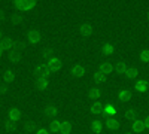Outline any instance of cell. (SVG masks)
I'll return each instance as SVG.
<instances>
[{"instance_id":"12","label":"cell","mask_w":149,"mask_h":134,"mask_svg":"<svg viewBox=\"0 0 149 134\" xmlns=\"http://www.w3.org/2000/svg\"><path fill=\"white\" fill-rule=\"evenodd\" d=\"M124 118L130 119V121H136L137 119V112H136L134 109H128V110H125V113H124Z\"/></svg>"},{"instance_id":"22","label":"cell","mask_w":149,"mask_h":134,"mask_svg":"<svg viewBox=\"0 0 149 134\" xmlns=\"http://www.w3.org/2000/svg\"><path fill=\"white\" fill-rule=\"evenodd\" d=\"M45 113H46L48 116H55V115H57V107H55V106H46Z\"/></svg>"},{"instance_id":"3","label":"cell","mask_w":149,"mask_h":134,"mask_svg":"<svg viewBox=\"0 0 149 134\" xmlns=\"http://www.w3.org/2000/svg\"><path fill=\"white\" fill-rule=\"evenodd\" d=\"M48 67H49V70L51 72H58L60 69H61V61L58 58H49V61H48Z\"/></svg>"},{"instance_id":"32","label":"cell","mask_w":149,"mask_h":134,"mask_svg":"<svg viewBox=\"0 0 149 134\" xmlns=\"http://www.w3.org/2000/svg\"><path fill=\"white\" fill-rule=\"evenodd\" d=\"M10 118H12V119L19 118V112H18V110H12V112H10Z\"/></svg>"},{"instance_id":"13","label":"cell","mask_w":149,"mask_h":134,"mask_svg":"<svg viewBox=\"0 0 149 134\" xmlns=\"http://www.w3.org/2000/svg\"><path fill=\"white\" fill-rule=\"evenodd\" d=\"M146 88H148V82H146V81H139L137 83L134 85V90L139 91V92H145Z\"/></svg>"},{"instance_id":"34","label":"cell","mask_w":149,"mask_h":134,"mask_svg":"<svg viewBox=\"0 0 149 134\" xmlns=\"http://www.w3.org/2000/svg\"><path fill=\"white\" fill-rule=\"evenodd\" d=\"M19 48H21V49H24V48H26V45H24V42H19Z\"/></svg>"},{"instance_id":"28","label":"cell","mask_w":149,"mask_h":134,"mask_svg":"<svg viewBox=\"0 0 149 134\" xmlns=\"http://www.w3.org/2000/svg\"><path fill=\"white\" fill-rule=\"evenodd\" d=\"M10 60H12V61H19V54L18 52L10 54Z\"/></svg>"},{"instance_id":"17","label":"cell","mask_w":149,"mask_h":134,"mask_svg":"<svg viewBox=\"0 0 149 134\" xmlns=\"http://www.w3.org/2000/svg\"><path fill=\"white\" fill-rule=\"evenodd\" d=\"M88 95H90V99L97 100V99H100V97H102V91L98 90V88H93V90H90Z\"/></svg>"},{"instance_id":"1","label":"cell","mask_w":149,"mask_h":134,"mask_svg":"<svg viewBox=\"0 0 149 134\" xmlns=\"http://www.w3.org/2000/svg\"><path fill=\"white\" fill-rule=\"evenodd\" d=\"M15 5L19 8V9H24V10H29L34 6V0H15Z\"/></svg>"},{"instance_id":"25","label":"cell","mask_w":149,"mask_h":134,"mask_svg":"<svg viewBox=\"0 0 149 134\" xmlns=\"http://www.w3.org/2000/svg\"><path fill=\"white\" fill-rule=\"evenodd\" d=\"M52 55H54V51L51 49V48H46V49L42 51V57L43 58H52Z\"/></svg>"},{"instance_id":"21","label":"cell","mask_w":149,"mask_h":134,"mask_svg":"<svg viewBox=\"0 0 149 134\" xmlns=\"http://www.w3.org/2000/svg\"><path fill=\"white\" fill-rule=\"evenodd\" d=\"M104 113L109 115V116L112 118V116L116 113V109L113 107V104H106V106H104Z\"/></svg>"},{"instance_id":"27","label":"cell","mask_w":149,"mask_h":134,"mask_svg":"<svg viewBox=\"0 0 149 134\" xmlns=\"http://www.w3.org/2000/svg\"><path fill=\"white\" fill-rule=\"evenodd\" d=\"M12 19H14V22H15V24H18V22H21V21H22V15L15 14L14 17H12Z\"/></svg>"},{"instance_id":"35","label":"cell","mask_w":149,"mask_h":134,"mask_svg":"<svg viewBox=\"0 0 149 134\" xmlns=\"http://www.w3.org/2000/svg\"><path fill=\"white\" fill-rule=\"evenodd\" d=\"M6 127H8V128H9V130H12V128H14V124H8V125H6Z\"/></svg>"},{"instance_id":"2","label":"cell","mask_w":149,"mask_h":134,"mask_svg":"<svg viewBox=\"0 0 149 134\" xmlns=\"http://www.w3.org/2000/svg\"><path fill=\"white\" fill-rule=\"evenodd\" d=\"M85 73H86V69H85L82 64H74V66L72 67V75L76 76V78L85 76Z\"/></svg>"},{"instance_id":"14","label":"cell","mask_w":149,"mask_h":134,"mask_svg":"<svg viewBox=\"0 0 149 134\" xmlns=\"http://www.w3.org/2000/svg\"><path fill=\"white\" fill-rule=\"evenodd\" d=\"M94 81H95L97 83H103V82H106V75L98 70V72L94 73Z\"/></svg>"},{"instance_id":"16","label":"cell","mask_w":149,"mask_h":134,"mask_svg":"<svg viewBox=\"0 0 149 134\" xmlns=\"http://www.w3.org/2000/svg\"><path fill=\"white\" fill-rule=\"evenodd\" d=\"M137 75H139V70L136 69V67H128V70H127V73H125V76H127L128 79L137 78Z\"/></svg>"},{"instance_id":"10","label":"cell","mask_w":149,"mask_h":134,"mask_svg":"<svg viewBox=\"0 0 149 134\" xmlns=\"http://www.w3.org/2000/svg\"><path fill=\"white\" fill-rule=\"evenodd\" d=\"M29 40L33 42V43H37V42L40 40V33L37 31V30H31V31H29Z\"/></svg>"},{"instance_id":"36","label":"cell","mask_w":149,"mask_h":134,"mask_svg":"<svg viewBox=\"0 0 149 134\" xmlns=\"http://www.w3.org/2000/svg\"><path fill=\"white\" fill-rule=\"evenodd\" d=\"M37 134H48V133H46L45 130H40V131H39V133H37Z\"/></svg>"},{"instance_id":"11","label":"cell","mask_w":149,"mask_h":134,"mask_svg":"<svg viewBox=\"0 0 149 134\" xmlns=\"http://www.w3.org/2000/svg\"><path fill=\"white\" fill-rule=\"evenodd\" d=\"M115 70H116V73H119V75H125L127 70H128V66H127L125 63H124V61H119V63L116 64Z\"/></svg>"},{"instance_id":"9","label":"cell","mask_w":149,"mask_h":134,"mask_svg":"<svg viewBox=\"0 0 149 134\" xmlns=\"http://www.w3.org/2000/svg\"><path fill=\"white\" fill-rule=\"evenodd\" d=\"M118 97H119V100L121 101H130L131 100V92L128 91V90H121L119 91V94H118Z\"/></svg>"},{"instance_id":"26","label":"cell","mask_w":149,"mask_h":134,"mask_svg":"<svg viewBox=\"0 0 149 134\" xmlns=\"http://www.w3.org/2000/svg\"><path fill=\"white\" fill-rule=\"evenodd\" d=\"M140 60L143 63H149V49H145L140 52Z\"/></svg>"},{"instance_id":"38","label":"cell","mask_w":149,"mask_h":134,"mask_svg":"<svg viewBox=\"0 0 149 134\" xmlns=\"http://www.w3.org/2000/svg\"><path fill=\"white\" fill-rule=\"evenodd\" d=\"M146 18H148V19H149V10H148V12H146Z\"/></svg>"},{"instance_id":"24","label":"cell","mask_w":149,"mask_h":134,"mask_svg":"<svg viewBox=\"0 0 149 134\" xmlns=\"http://www.w3.org/2000/svg\"><path fill=\"white\" fill-rule=\"evenodd\" d=\"M61 125H63V122H60V121H54V122L51 124V130L54 133H60L61 131Z\"/></svg>"},{"instance_id":"4","label":"cell","mask_w":149,"mask_h":134,"mask_svg":"<svg viewBox=\"0 0 149 134\" xmlns=\"http://www.w3.org/2000/svg\"><path fill=\"white\" fill-rule=\"evenodd\" d=\"M90 112H91L93 115H100L102 112H104V106H103L100 101H95V103H93V104L90 106Z\"/></svg>"},{"instance_id":"7","label":"cell","mask_w":149,"mask_h":134,"mask_svg":"<svg viewBox=\"0 0 149 134\" xmlns=\"http://www.w3.org/2000/svg\"><path fill=\"white\" fill-rule=\"evenodd\" d=\"M106 128L107 130H112V131H116L119 128V122H118L115 118H107L106 119Z\"/></svg>"},{"instance_id":"30","label":"cell","mask_w":149,"mask_h":134,"mask_svg":"<svg viewBox=\"0 0 149 134\" xmlns=\"http://www.w3.org/2000/svg\"><path fill=\"white\" fill-rule=\"evenodd\" d=\"M2 46H3V48H10V46H12V40H9V39H6V40H3V43H2Z\"/></svg>"},{"instance_id":"29","label":"cell","mask_w":149,"mask_h":134,"mask_svg":"<svg viewBox=\"0 0 149 134\" xmlns=\"http://www.w3.org/2000/svg\"><path fill=\"white\" fill-rule=\"evenodd\" d=\"M5 79L6 81H12V79H14V73H12V72H6L5 73Z\"/></svg>"},{"instance_id":"5","label":"cell","mask_w":149,"mask_h":134,"mask_svg":"<svg viewBox=\"0 0 149 134\" xmlns=\"http://www.w3.org/2000/svg\"><path fill=\"white\" fill-rule=\"evenodd\" d=\"M36 73L39 76H42V78H48L49 75H51V70H49V67L48 66H43V64H40V66H37L36 67Z\"/></svg>"},{"instance_id":"20","label":"cell","mask_w":149,"mask_h":134,"mask_svg":"<svg viewBox=\"0 0 149 134\" xmlns=\"http://www.w3.org/2000/svg\"><path fill=\"white\" fill-rule=\"evenodd\" d=\"M61 134H70L72 133V124L70 122H63V125H61V131H60Z\"/></svg>"},{"instance_id":"18","label":"cell","mask_w":149,"mask_h":134,"mask_svg":"<svg viewBox=\"0 0 149 134\" xmlns=\"http://www.w3.org/2000/svg\"><path fill=\"white\" fill-rule=\"evenodd\" d=\"M91 130H93L95 134H100V133L103 131L102 122H98V121H94V122H91Z\"/></svg>"},{"instance_id":"40","label":"cell","mask_w":149,"mask_h":134,"mask_svg":"<svg viewBox=\"0 0 149 134\" xmlns=\"http://www.w3.org/2000/svg\"><path fill=\"white\" fill-rule=\"evenodd\" d=\"M0 54H2V52H0Z\"/></svg>"},{"instance_id":"8","label":"cell","mask_w":149,"mask_h":134,"mask_svg":"<svg viewBox=\"0 0 149 134\" xmlns=\"http://www.w3.org/2000/svg\"><path fill=\"white\" fill-rule=\"evenodd\" d=\"M79 33L82 34V36H91L93 34V27L90 26V24H82V26L79 27Z\"/></svg>"},{"instance_id":"31","label":"cell","mask_w":149,"mask_h":134,"mask_svg":"<svg viewBox=\"0 0 149 134\" xmlns=\"http://www.w3.org/2000/svg\"><path fill=\"white\" fill-rule=\"evenodd\" d=\"M34 127H36V124H34V122H27V124H26V130H29V131L34 130Z\"/></svg>"},{"instance_id":"37","label":"cell","mask_w":149,"mask_h":134,"mask_svg":"<svg viewBox=\"0 0 149 134\" xmlns=\"http://www.w3.org/2000/svg\"><path fill=\"white\" fill-rule=\"evenodd\" d=\"M3 17V12H2V9H0V18H2Z\"/></svg>"},{"instance_id":"6","label":"cell","mask_w":149,"mask_h":134,"mask_svg":"<svg viewBox=\"0 0 149 134\" xmlns=\"http://www.w3.org/2000/svg\"><path fill=\"white\" fill-rule=\"evenodd\" d=\"M145 128H146V125H145L143 121H139V119L133 121V124H131V130H133L134 133H142V131H145Z\"/></svg>"},{"instance_id":"33","label":"cell","mask_w":149,"mask_h":134,"mask_svg":"<svg viewBox=\"0 0 149 134\" xmlns=\"http://www.w3.org/2000/svg\"><path fill=\"white\" fill-rule=\"evenodd\" d=\"M145 125H146V128H149V116L145 119Z\"/></svg>"},{"instance_id":"39","label":"cell","mask_w":149,"mask_h":134,"mask_svg":"<svg viewBox=\"0 0 149 134\" xmlns=\"http://www.w3.org/2000/svg\"><path fill=\"white\" fill-rule=\"evenodd\" d=\"M125 134H131V133H125Z\"/></svg>"},{"instance_id":"23","label":"cell","mask_w":149,"mask_h":134,"mask_svg":"<svg viewBox=\"0 0 149 134\" xmlns=\"http://www.w3.org/2000/svg\"><path fill=\"white\" fill-rule=\"evenodd\" d=\"M37 88L39 90H46L48 88V79L46 78H40L39 82H37Z\"/></svg>"},{"instance_id":"19","label":"cell","mask_w":149,"mask_h":134,"mask_svg":"<svg viewBox=\"0 0 149 134\" xmlns=\"http://www.w3.org/2000/svg\"><path fill=\"white\" fill-rule=\"evenodd\" d=\"M112 70H113V67H112L110 63H102V66H100V72H102V73L107 75V73H110Z\"/></svg>"},{"instance_id":"15","label":"cell","mask_w":149,"mask_h":134,"mask_svg":"<svg viewBox=\"0 0 149 134\" xmlns=\"http://www.w3.org/2000/svg\"><path fill=\"white\" fill-rule=\"evenodd\" d=\"M102 51H103V54H104V55H110V54H113V51H115V46L112 45V43H106V45H103Z\"/></svg>"}]
</instances>
